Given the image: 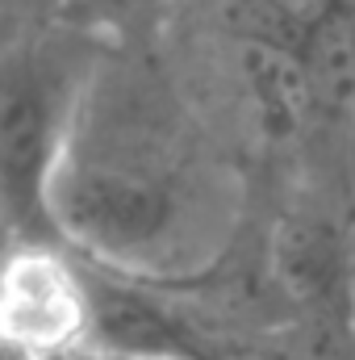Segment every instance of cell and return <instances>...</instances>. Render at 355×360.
Masks as SVG:
<instances>
[{
    "mask_svg": "<svg viewBox=\"0 0 355 360\" xmlns=\"http://www.w3.org/2000/svg\"><path fill=\"white\" fill-rule=\"evenodd\" d=\"M92 285L63 243L17 239L0 256V352L13 360H67L88 348Z\"/></svg>",
    "mask_w": 355,
    "mask_h": 360,
    "instance_id": "obj_3",
    "label": "cell"
},
{
    "mask_svg": "<svg viewBox=\"0 0 355 360\" xmlns=\"http://www.w3.org/2000/svg\"><path fill=\"white\" fill-rule=\"evenodd\" d=\"M84 38L42 34L0 46V222L13 239H55L51 188L92 96Z\"/></svg>",
    "mask_w": 355,
    "mask_h": 360,
    "instance_id": "obj_1",
    "label": "cell"
},
{
    "mask_svg": "<svg viewBox=\"0 0 355 360\" xmlns=\"http://www.w3.org/2000/svg\"><path fill=\"white\" fill-rule=\"evenodd\" d=\"M25 30H21V17L17 13H8L4 4H0V46H8L13 38H21Z\"/></svg>",
    "mask_w": 355,
    "mask_h": 360,
    "instance_id": "obj_4",
    "label": "cell"
},
{
    "mask_svg": "<svg viewBox=\"0 0 355 360\" xmlns=\"http://www.w3.org/2000/svg\"><path fill=\"white\" fill-rule=\"evenodd\" d=\"M0 4H4L8 13H17V17H21V8H25V4H34V0H0Z\"/></svg>",
    "mask_w": 355,
    "mask_h": 360,
    "instance_id": "obj_6",
    "label": "cell"
},
{
    "mask_svg": "<svg viewBox=\"0 0 355 360\" xmlns=\"http://www.w3.org/2000/svg\"><path fill=\"white\" fill-rule=\"evenodd\" d=\"M67 360H142V356H126V352H109V348H96V344H88V348L72 352Z\"/></svg>",
    "mask_w": 355,
    "mask_h": 360,
    "instance_id": "obj_5",
    "label": "cell"
},
{
    "mask_svg": "<svg viewBox=\"0 0 355 360\" xmlns=\"http://www.w3.org/2000/svg\"><path fill=\"white\" fill-rule=\"evenodd\" d=\"M184 222V188L159 160L121 151L88 155L76 139L51 188V226L63 248L105 260H151L176 239Z\"/></svg>",
    "mask_w": 355,
    "mask_h": 360,
    "instance_id": "obj_2",
    "label": "cell"
}]
</instances>
